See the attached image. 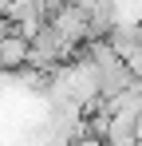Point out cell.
Wrapping results in <instances>:
<instances>
[{
	"label": "cell",
	"mask_w": 142,
	"mask_h": 146,
	"mask_svg": "<svg viewBox=\"0 0 142 146\" xmlns=\"http://www.w3.org/2000/svg\"><path fill=\"white\" fill-rule=\"evenodd\" d=\"M28 51H32L28 36H20L16 28L0 32V71H24L28 67Z\"/></svg>",
	"instance_id": "6da1fadb"
}]
</instances>
